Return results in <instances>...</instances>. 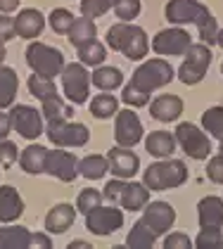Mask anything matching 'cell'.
Masks as SVG:
<instances>
[{
	"mask_svg": "<svg viewBox=\"0 0 223 249\" xmlns=\"http://www.w3.org/2000/svg\"><path fill=\"white\" fill-rule=\"evenodd\" d=\"M171 78H173V67L167 59H148L133 71V78L124 88L121 100L130 107H145L149 102V93L164 88L167 83H171Z\"/></svg>",
	"mask_w": 223,
	"mask_h": 249,
	"instance_id": "obj_1",
	"label": "cell"
},
{
	"mask_svg": "<svg viewBox=\"0 0 223 249\" xmlns=\"http://www.w3.org/2000/svg\"><path fill=\"white\" fill-rule=\"evenodd\" d=\"M107 43H110L112 50L121 53L124 57L129 59H143L148 55V34L135 26V24H129V21H119L110 26L107 31Z\"/></svg>",
	"mask_w": 223,
	"mask_h": 249,
	"instance_id": "obj_2",
	"label": "cell"
},
{
	"mask_svg": "<svg viewBox=\"0 0 223 249\" xmlns=\"http://www.w3.org/2000/svg\"><path fill=\"white\" fill-rule=\"evenodd\" d=\"M187 180V169L181 159H168V161H157L145 169L143 173V183L148 185V190L159 192L168 188H178Z\"/></svg>",
	"mask_w": 223,
	"mask_h": 249,
	"instance_id": "obj_3",
	"label": "cell"
},
{
	"mask_svg": "<svg viewBox=\"0 0 223 249\" xmlns=\"http://www.w3.org/2000/svg\"><path fill=\"white\" fill-rule=\"evenodd\" d=\"M26 64L34 69V74H38V76L53 78L62 74L64 55L57 48H50L45 43H31L26 48Z\"/></svg>",
	"mask_w": 223,
	"mask_h": 249,
	"instance_id": "obj_4",
	"label": "cell"
},
{
	"mask_svg": "<svg viewBox=\"0 0 223 249\" xmlns=\"http://www.w3.org/2000/svg\"><path fill=\"white\" fill-rule=\"evenodd\" d=\"M211 64V50L204 43H195L186 50V62L178 67V78L186 86H195L204 78L206 69Z\"/></svg>",
	"mask_w": 223,
	"mask_h": 249,
	"instance_id": "obj_5",
	"label": "cell"
},
{
	"mask_svg": "<svg viewBox=\"0 0 223 249\" xmlns=\"http://www.w3.org/2000/svg\"><path fill=\"white\" fill-rule=\"evenodd\" d=\"M62 88L69 102L83 105L88 100V88H91V74L86 71V64H64L62 69Z\"/></svg>",
	"mask_w": 223,
	"mask_h": 249,
	"instance_id": "obj_6",
	"label": "cell"
},
{
	"mask_svg": "<svg viewBox=\"0 0 223 249\" xmlns=\"http://www.w3.org/2000/svg\"><path fill=\"white\" fill-rule=\"evenodd\" d=\"M48 138L59 147H83L91 133L78 121H48Z\"/></svg>",
	"mask_w": 223,
	"mask_h": 249,
	"instance_id": "obj_7",
	"label": "cell"
},
{
	"mask_svg": "<svg viewBox=\"0 0 223 249\" xmlns=\"http://www.w3.org/2000/svg\"><path fill=\"white\" fill-rule=\"evenodd\" d=\"M176 142L183 147V152L192 159H206L211 154V142L206 133H202L195 124H178L176 128Z\"/></svg>",
	"mask_w": 223,
	"mask_h": 249,
	"instance_id": "obj_8",
	"label": "cell"
},
{
	"mask_svg": "<svg viewBox=\"0 0 223 249\" xmlns=\"http://www.w3.org/2000/svg\"><path fill=\"white\" fill-rule=\"evenodd\" d=\"M124 226V213L121 209L112 207H95L86 213V228L91 230L93 235H112Z\"/></svg>",
	"mask_w": 223,
	"mask_h": 249,
	"instance_id": "obj_9",
	"label": "cell"
},
{
	"mask_svg": "<svg viewBox=\"0 0 223 249\" xmlns=\"http://www.w3.org/2000/svg\"><path fill=\"white\" fill-rule=\"evenodd\" d=\"M10 121H12V128H15L21 138H26V140H36L38 135L43 133L40 112H36V109L29 107V105H12Z\"/></svg>",
	"mask_w": 223,
	"mask_h": 249,
	"instance_id": "obj_10",
	"label": "cell"
},
{
	"mask_svg": "<svg viewBox=\"0 0 223 249\" xmlns=\"http://www.w3.org/2000/svg\"><path fill=\"white\" fill-rule=\"evenodd\" d=\"M192 45L190 34L183 29H164L159 31L154 38H152V50L157 55H164V57H173V55H186V50Z\"/></svg>",
	"mask_w": 223,
	"mask_h": 249,
	"instance_id": "obj_11",
	"label": "cell"
},
{
	"mask_svg": "<svg viewBox=\"0 0 223 249\" xmlns=\"http://www.w3.org/2000/svg\"><path fill=\"white\" fill-rule=\"evenodd\" d=\"M114 138L121 147H133L143 138V124L133 109H121L116 112V124H114Z\"/></svg>",
	"mask_w": 223,
	"mask_h": 249,
	"instance_id": "obj_12",
	"label": "cell"
},
{
	"mask_svg": "<svg viewBox=\"0 0 223 249\" xmlns=\"http://www.w3.org/2000/svg\"><path fill=\"white\" fill-rule=\"evenodd\" d=\"M45 173L55 176V178L64 180V183H72L76 176H78V159L72 152H64V150H55V152L48 150Z\"/></svg>",
	"mask_w": 223,
	"mask_h": 249,
	"instance_id": "obj_13",
	"label": "cell"
},
{
	"mask_svg": "<svg viewBox=\"0 0 223 249\" xmlns=\"http://www.w3.org/2000/svg\"><path fill=\"white\" fill-rule=\"evenodd\" d=\"M143 211H145V213H143V221H145L157 235L168 232V228H171L173 221H176V209H173L168 202H149V204L143 207Z\"/></svg>",
	"mask_w": 223,
	"mask_h": 249,
	"instance_id": "obj_14",
	"label": "cell"
},
{
	"mask_svg": "<svg viewBox=\"0 0 223 249\" xmlns=\"http://www.w3.org/2000/svg\"><path fill=\"white\" fill-rule=\"evenodd\" d=\"M206 12L209 10L200 0H168L167 5V19L171 24H195Z\"/></svg>",
	"mask_w": 223,
	"mask_h": 249,
	"instance_id": "obj_15",
	"label": "cell"
},
{
	"mask_svg": "<svg viewBox=\"0 0 223 249\" xmlns=\"http://www.w3.org/2000/svg\"><path fill=\"white\" fill-rule=\"evenodd\" d=\"M107 161H110V171L116 178H133L140 169V159L130 152V147H121V145L107 152Z\"/></svg>",
	"mask_w": 223,
	"mask_h": 249,
	"instance_id": "obj_16",
	"label": "cell"
},
{
	"mask_svg": "<svg viewBox=\"0 0 223 249\" xmlns=\"http://www.w3.org/2000/svg\"><path fill=\"white\" fill-rule=\"evenodd\" d=\"M43 26H45V17L34 7L21 10L15 19V31H17L19 38H36V36H40Z\"/></svg>",
	"mask_w": 223,
	"mask_h": 249,
	"instance_id": "obj_17",
	"label": "cell"
},
{
	"mask_svg": "<svg viewBox=\"0 0 223 249\" xmlns=\"http://www.w3.org/2000/svg\"><path fill=\"white\" fill-rule=\"evenodd\" d=\"M24 213V199L12 185L0 188V223H12Z\"/></svg>",
	"mask_w": 223,
	"mask_h": 249,
	"instance_id": "obj_18",
	"label": "cell"
},
{
	"mask_svg": "<svg viewBox=\"0 0 223 249\" xmlns=\"http://www.w3.org/2000/svg\"><path fill=\"white\" fill-rule=\"evenodd\" d=\"M74 221H76V209L72 204H57L45 216V230L55 232V235H62V232H67L74 226Z\"/></svg>",
	"mask_w": 223,
	"mask_h": 249,
	"instance_id": "obj_19",
	"label": "cell"
},
{
	"mask_svg": "<svg viewBox=\"0 0 223 249\" xmlns=\"http://www.w3.org/2000/svg\"><path fill=\"white\" fill-rule=\"evenodd\" d=\"M149 114L157 121H176L183 114V100L178 95H159L149 105Z\"/></svg>",
	"mask_w": 223,
	"mask_h": 249,
	"instance_id": "obj_20",
	"label": "cell"
},
{
	"mask_svg": "<svg viewBox=\"0 0 223 249\" xmlns=\"http://www.w3.org/2000/svg\"><path fill=\"white\" fill-rule=\"evenodd\" d=\"M197 216L202 228H221L223 226V199L221 197H204L197 204Z\"/></svg>",
	"mask_w": 223,
	"mask_h": 249,
	"instance_id": "obj_21",
	"label": "cell"
},
{
	"mask_svg": "<svg viewBox=\"0 0 223 249\" xmlns=\"http://www.w3.org/2000/svg\"><path fill=\"white\" fill-rule=\"evenodd\" d=\"M149 202V190L145 183H126L124 185V192H121V199L119 204L129 211H138L143 209Z\"/></svg>",
	"mask_w": 223,
	"mask_h": 249,
	"instance_id": "obj_22",
	"label": "cell"
},
{
	"mask_svg": "<svg viewBox=\"0 0 223 249\" xmlns=\"http://www.w3.org/2000/svg\"><path fill=\"white\" fill-rule=\"evenodd\" d=\"M45 159H48V150L43 145H29L26 150L19 154V164L26 173H45Z\"/></svg>",
	"mask_w": 223,
	"mask_h": 249,
	"instance_id": "obj_23",
	"label": "cell"
},
{
	"mask_svg": "<svg viewBox=\"0 0 223 249\" xmlns=\"http://www.w3.org/2000/svg\"><path fill=\"white\" fill-rule=\"evenodd\" d=\"M19 90V76L15 69L2 67L0 64V109L12 107L15 105V95Z\"/></svg>",
	"mask_w": 223,
	"mask_h": 249,
	"instance_id": "obj_24",
	"label": "cell"
},
{
	"mask_svg": "<svg viewBox=\"0 0 223 249\" xmlns=\"http://www.w3.org/2000/svg\"><path fill=\"white\" fill-rule=\"evenodd\" d=\"M145 150H148L152 157H159V159H164V157H171L173 150H176V138L167 131H154V133L148 135V140H145Z\"/></svg>",
	"mask_w": 223,
	"mask_h": 249,
	"instance_id": "obj_25",
	"label": "cell"
},
{
	"mask_svg": "<svg viewBox=\"0 0 223 249\" xmlns=\"http://www.w3.org/2000/svg\"><path fill=\"white\" fill-rule=\"evenodd\" d=\"M31 235L26 228L15 226V228H0V249H24L31 247Z\"/></svg>",
	"mask_w": 223,
	"mask_h": 249,
	"instance_id": "obj_26",
	"label": "cell"
},
{
	"mask_svg": "<svg viewBox=\"0 0 223 249\" xmlns=\"http://www.w3.org/2000/svg\"><path fill=\"white\" fill-rule=\"evenodd\" d=\"M78 171L88 180H100L105 173L110 171V161L102 154H91V157H86V159L78 161Z\"/></svg>",
	"mask_w": 223,
	"mask_h": 249,
	"instance_id": "obj_27",
	"label": "cell"
},
{
	"mask_svg": "<svg viewBox=\"0 0 223 249\" xmlns=\"http://www.w3.org/2000/svg\"><path fill=\"white\" fill-rule=\"evenodd\" d=\"M154 240H157V232L140 218V221H135V226L130 228L129 237H126V245H129V247H135V249H148L154 245Z\"/></svg>",
	"mask_w": 223,
	"mask_h": 249,
	"instance_id": "obj_28",
	"label": "cell"
},
{
	"mask_svg": "<svg viewBox=\"0 0 223 249\" xmlns=\"http://www.w3.org/2000/svg\"><path fill=\"white\" fill-rule=\"evenodd\" d=\"M69 43L74 45V48H81V45H86V43H91V40H95V36H97V26L93 24V19H76L74 26L69 29Z\"/></svg>",
	"mask_w": 223,
	"mask_h": 249,
	"instance_id": "obj_29",
	"label": "cell"
},
{
	"mask_svg": "<svg viewBox=\"0 0 223 249\" xmlns=\"http://www.w3.org/2000/svg\"><path fill=\"white\" fill-rule=\"evenodd\" d=\"M91 81H93L95 88H100V90H114V88L121 86L124 74H121V69H116V67H100L93 76H91Z\"/></svg>",
	"mask_w": 223,
	"mask_h": 249,
	"instance_id": "obj_30",
	"label": "cell"
},
{
	"mask_svg": "<svg viewBox=\"0 0 223 249\" xmlns=\"http://www.w3.org/2000/svg\"><path fill=\"white\" fill-rule=\"evenodd\" d=\"M40 114L45 116L48 121H69L72 107H69L59 95H55V97L43 100V109H40Z\"/></svg>",
	"mask_w": 223,
	"mask_h": 249,
	"instance_id": "obj_31",
	"label": "cell"
},
{
	"mask_svg": "<svg viewBox=\"0 0 223 249\" xmlns=\"http://www.w3.org/2000/svg\"><path fill=\"white\" fill-rule=\"evenodd\" d=\"M105 57H107V50H105V45L100 40H91V43L78 48V59L86 67H100L105 62Z\"/></svg>",
	"mask_w": 223,
	"mask_h": 249,
	"instance_id": "obj_32",
	"label": "cell"
},
{
	"mask_svg": "<svg viewBox=\"0 0 223 249\" xmlns=\"http://www.w3.org/2000/svg\"><path fill=\"white\" fill-rule=\"evenodd\" d=\"M29 90H31V95L38 97L40 102L48 100V97L57 95L55 81H53V78H45V76H38V74H34V76L29 78Z\"/></svg>",
	"mask_w": 223,
	"mask_h": 249,
	"instance_id": "obj_33",
	"label": "cell"
},
{
	"mask_svg": "<svg viewBox=\"0 0 223 249\" xmlns=\"http://www.w3.org/2000/svg\"><path fill=\"white\" fill-rule=\"evenodd\" d=\"M116 107L119 102L114 95H95L91 102V114L97 119H110L112 114H116Z\"/></svg>",
	"mask_w": 223,
	"mask_h": 249,
	"instance_id": "obj_34",
	"label": "cell"
},
{
	"mask_svg": "<svg viewBox=\"0 0 223 249\" xmlns=\"http://www.w3.org/2000/svg\"><path fill=\"white\" fill-rule=\"evenodd\" d=\"M202 126L206 128V133H211L214 138L223 140V107H211L202 114Z\"/></svg>",
	"mask_w": 223,
	"mask_h": 249,
	"instance_id": "obj_35",
	"label": "cell"
},
{
	"mask_svg": "<svg viewBox=\"0 0 223 249\" xmlns=\"http://www.w3.org/2000/svg\"><path fill=\"white\" fill-rule=\"evenodd\" d=\"M50 26H53V31L55 34H69V29L74 26V15L69 12V10H64V7H57L50 12Z\"/></svg>",
	"mask_w": 223,
	"mask_h": 249,
	"instance_id": "obj_36",
	"label": "cell"
},
{
	"mask_svg": "<svg viewBox=\"0 0 223 249\" xmlns=\"http://www.w3.org/2000/svg\"><path fill=\"white\" fill-rule=\"evenodd\" d=\"M197 24V31H200V38H202V43L204 45H214L216 43V36H219V26H216V19L206 12V15H202L200 19L195 21Z\"/></svg>",
	"mask_w": 223,
	"mask_h": 249,
	"instance_id": "obj_37",
	"label": "cell"
},
{
	"mask_svg": "<svg viewBox=\"0 0 223 249\" xmlns=\"http://www.w3.org/2000/svg\"><path fill=\"white\" fill-rule=\"evenodd\" d=\"M195 245L202 249H219L223 247V235H221V228H202Z\"/></svg>",
	"mask_w": 223,
	"mask_h": 249,
	"instance_id": "obj_38",
	"label": "cell"
},
{
	"mask_svg": "<svg viewBox=\"0 0 223 249\" xmlns=\"http://www.w3.org/2000/svg\"><path fill=\"white\" fill-rule=\"evenodd\" d=\"M102 199H105V197H102V192L93 190V188H86V190H81L78 199H76V209L83 211V213H88L91 209L100 207V202H102Z\"/></svg>",
	"mask_w": 223,
	"mask_h": 249,
	"instance_id": "obj_39",
	"label": "cell"
},
{
	"mask_svg": "<svg viewBox=\"0 0 223 249\" xmlns=\"http://www.w3.org/2000/svg\"><path fill=\"white\" fill-rule=\"evenodd\" d=\"M110 0H81V15L86 19H97L110 10Z\"/></svg>",
	"mask_w": 223,
	"mask_h": 249,
	"instance_id": "obj_40",
	"label": "cell"
},
{
	"mask_svg": "<svg viewBox=\"0 0 223 249\" xmlns=\"http://www.w3.org/2000/svg\"><path fill=\"white\" fill-rule=\"evenodd\" d=\"M114 12L121 21H130L140 15V0H119L114 5Z\"/></svg>",
	"mask_w": 223,
	"mask_h": 249,
	"instance_id": "obj_41",
	"label": "cell"
},
{
	"mask_svg": "<svg viewBox=\"0 0 223 249\" xmlns=\"http://www.w3.org/2000/svg\"><path fill=\"white\" fill-rule=\"evenodd\" d=\"M17 145L12 142V140H0V166H12L15 161H17Z\"/></svg>",
	"mask_w": 223,
	"mask_h": 249,
	"instance_id": "obj_42",
	"label": "cell"
},
{
	"mask_svg": "<svg viewBox=\"0 0 223 249\" xmlns=\"http://www.w3.org/2000/svg\"><path fill=\"white\" fill-rule=\"evenodd\" d=\"M206 176H209V180H211V183L223 185V154L209 159V164H206Z\"/></svg>",
	"mask_w": 223,
	"mask_h": 249,
	"instance_id": "obj_43",
	"label": "cell"
},
{
	"mask_svg": "<svg viewBox=\"0 0 223 249\" xmlns=\"http://www.w3.org/2000/svg\"><path fill=\"white\" fill-rule=\"evenodd\" d=\"M124 178H119V180H110L107 185H105V192H102V197L110 202V204H116L119 199H121V192H124Z\"/></svg>",
	"mask_w": 223,
	"mask_h": 249,
	"instance_id": "obj_44",
	"label": "cell"
},
{
	"mask_svg": "<svg viewBox=\"0 0 223 249\" xmlns=\"http://www.w3.org/2000/svg\"><path fill=\"white\" fill-rule=\"evenodd\" d=\"M164 247L187 249V247H192V242H190V237H187L186 232H171V235H167V240H164Z\"/></svg>",
	"mask_w": 223,
	"mask_h": 249,
	"instance_id": "obj_45",
	"label": "cell"
},
{
	"mask_svg": "<svg viewBox=\"0 0 223 249\" xmlns=\"http://www.w3.org/2000/svg\"><path fill=\"white\" fill-rule=\"evenodd\" d=\"M15 36H17V31H15V19L7 17V15H2V17H0V40L5 43V40H12Z\"/></svg>",
	"mask_w": 223,
	"mask_h": 249,
	"instance_id": "obj_46",
	"label": "cell"
},
{
	"mask_svg": "<svg viewBox=\"0 0 223 249\" xmlns=\"http://www.w3.org/2000/svg\"><path fill=\"white\" fill-rule=\"evenodd\" d=\"M31 247H53V242H50V237H48V235H43V232H34V235H31Z\"/></svg>",
	"mask_w": 223,
	"mask_h": 249,
	"instance_id": "obj_47",
	"label": "cell"
},
{
	"mask_svg": "<svg viewBox=\"0 0 223 249\" xmlns=\"http://www.w3.org/2000/svg\"><path fill=\"white\" fill-rule=\"evenodd\" d=\"M10 128H12V121H10V114L0 112V140H5V138H7V133H10Z\"/></svg>",
	"mask_w": 223,
	"mask_h": 249,
	"instance_id": "obj_48",
	"label": "cell"
},
{
	"mask_svg": "<svg viewBox=\"0 0 223 249\" xmlns=\"http://www.w3.org/2000/svg\"><path fill=\"white\" fill-rule=\"evenodd\" d=\"M17 5H19V0H0V12H15L17 10Z\"/></svg>",
	"mask_w": 223,
	"mask_h": 249,
	"instance_id": "obj_49",
	"label": "cell"
},
{
	"mask_svg": "<svg viewBox=\"0 0 223 249\" xmlns=\"http://www.w3.org/2000/svg\"><path fill=\"white\" fill-rule=\"evenodd\" d=\"M69 247H72V249H74V247L83 249V247H91V245H88V242H83V240H76V242H72V245H69Z\"/></svg>",
	"mask_w": 223,
	"mask_h": 249,
	"instance_id": "obj_50",
	"label": "cell"
},
{
	"mask_svg": "<svg viewBox=\"0 0 223 249\" xmlns=\"http://www.w3.org/2000/svg\"><path fill=\"white\" fill-rule=\"evenodd\" d=\"M7 57V50H5V43L0 40V64H2V59Z\"/></svg>",
	"mask_w": 223,
	"mask_h": 249,
	"instance_id": "obj_51",
	"label": "cell"
},
{
	"mask_svg": "<svg viewBox=\"0 0 223 249\" xmlns=\"http://www.w3.org/2000/svg\"><path fill=\"white\" fill-rule=\"evenodd\" d=\"M216 43H219V45H221V48H223V29H221V31H219V36H216Z\"/></svg>",
	"mask_w": 223,
	"mask_h": 249,
	"instance_id": "obj_52",
	"label": "cell"
},
{
	"mask_svg": "<svg viewBox=\"0 0 223 249\" xmlns=\"http://www.w3.org/2000/svg\"><path fill=\"white\" fill-rule=\"evenodd\" d=\"M116 2H119V0H110V5H112V7H114V5H116Z\"/></svg>",
	"mask_w": 223,
	"mask_h": 249,
	"instance_id": "obj_53",
	"label": "cell"
},
{
	"mask_svg": "<svg viewBox=\"0 0 223 249\" xmlns=\"http://www.w3.org/2000/svg\"><path fill=\"white\" fill-rule=\"evenodd\" d=\"M219 152H221V154H223V140H221V150H219Z\"/></svg>",
	"mask_w": 223,
	"mask_h": 249,
	"instance_id": "obj_54",
	"label": "cell"
},
{
	"mask_svg": "<svg viewBox=\"0 0 223 249\" xmlns=\"http://www.w3.org/2000/svg\"><path fill=\"white\" fill-rule=\"evenodd\" d=\"M221 71H223V64H221Z\"/></svg>",
	"mask_w": 223,
	"mask_h": 249,
	"instance_id": "obj_55",
	"label": "cell"
}]
</instances>
